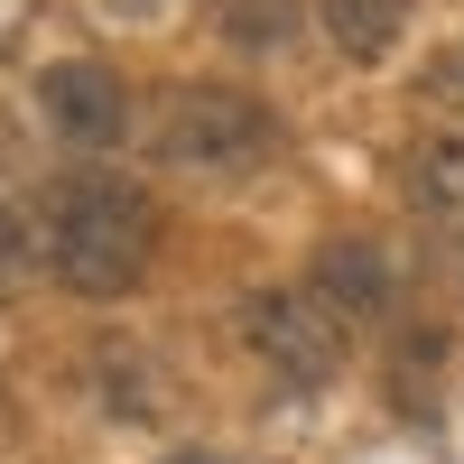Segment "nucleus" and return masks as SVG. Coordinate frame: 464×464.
Segmentation results:
<instances>
[{
  "instance_id": "nucleus-1",
  "label": "nucleus",
  "mask_w": 464,
  "mask_h": 464,
  "mask_svg": "<svg viewBox=\"0 0 464 464\" xmlns=\"http://www.w3.org/2000/svg\"><path fill=\"white\" fill-rule=\"evenodd\" d=\"M28 260L65 297H93V306L130 297L159 260V205L121 168H65V177H47V196L28 214Z\"/></svg>"
},
{
  "instance_id": "nucleus-2",
  "label": "nucleus",
  "mask_w": 464,
  "mask_h": 464,
  "mask_svg": "<svg viewBox=\"0 0 464 464\" xmlns=\"http://www.w3.org/2000/svg\"><path fill=\"white\" fill-rule=\"evenodd\" d=\"M149 149H159V168H186V177H260L279 149V121L242 84H177Z\"/></svg>"
},
{
  "instance_id": "nucleus-3",
  "label": "nucleus",
  "mask_w": 464,
  "mask_h": 464,
  "mask_svg": "<svg viewBox=\"0 0 464 464\" xmlns=\"http://www.w3.org/2000/svg\"><path fill=\"white\" fill-rule=\"evenodd\" d=\"M232 325H242V343L288 381V391H325V381L343 372V325L306 288H251L242 306H232Z\"/></svg>"
},
{
  "instance_id": "nucleus-4",
  "label": "nucleus",
  "mask_w": 464,
  "mask_h": 464,
  "mask_svg": "<svg viewBox=\"0 0 464 464\" xmlns=\"http://www.w3.org/2000/svg\"><path fill=\"white\" fill-rule=\"evenodd\" d=\"M37 111H47V130L65 149H111L130 130V84H121V65H102V56H65L37 74Z\"/></svg>"
},
{
  "instance_id": "nucleus-5",
  "label": "nucleus",
  "mask_w": 464,
  "mask_h": 464,
  "mask_svg": "<svg viewBox=\"0 0 464 464\" xmlns=\"http://www.w3.org/2000/svg\"><path fill=\"white\" fill-rule=\"evenodd\" d=\"M306 297H316L334 325H381L400 306V269H391V251H381L372 232H334V242H316V260H306Z\"/></svg>"
},
{
  "instance_id": "nucleus-6",
  "label": "nucleus",
  "mask_w": 464,
  "mask_h": 464,
  "mask_svg": "<svg viewBox=\"0 0 464 464\" xmlns=\"http://www.w3.org/2000/svg\"><path fill=\"white\" fill-rule=\"evenodd\" d=\"M409 10L418 0H325V37H334V56H353V65H381L409 37Z\"/></svg>"
},
{
  "instance_id": "nucleus-7",
  "label": "nucleus",
  "mask_w": 464,
  "mask_h": 464,
  "mask_svg": "<svg viewBox=\"0 0 464 464\" xmlns=\"http://www.w3.org/2000/svg\"><path fill=\"white\" fill-rule=\"evenodd\" d=\"M400 186H409L418 214L464 223V140H418L409 159H400Z\"/></svg>"
},
{
  "instance_id": "nucleus-8",
  "label": "nucleus",
  "mask_w": 464,
  "mask_h": 464,
  "mask_svg": "<svg viewBox=\"0 0 464 464\" xmlns=\"http://www.w3.org/2000/svg\"><path fill=\"white\" fill-rule=\"evenodd\" d=\"M297 19H306V0H214V37H223V47H242V56L288 47Z\"/></svg>"
},
{
  "instance_id": "nucleus-9",
  "label": "nucleus",
  "mask_w": 464,
  "mask_h": 464,
  "mask_svg": "<svg viewBox=\"0 0 464 464\" xmlns=\"http://www.w3.org/2000/svg\"><path fill=\"white\" fill-rule=\"evenodd\" d=\"M93 381H102V400L121 409V418H159V409H168V381L149 372L140 353H121V343H102V353H93Z\"/></svg>"
},
{
  "instance_id": "nucleus-10",
  "label": "nucleus",
  "mask_w": 464,
  "mask_h": 464,
  "mask_svg": "<svg viewBox=\"0 0 464 464\" xmlns=\"http://www.w3.org/2000/svg\"><path fill=\"white\" fill-rule=\"evenodd\" d=\"M418 93H428V102H446V111H464V37L428 56V74H418Z\"/></svg>"
},
{
  "instance_id": "nucleus-11",
  "label": "nucleus",
  "mask_w": 464,
  "mask_h": 464,
  "mask_svg": "<svg viewBox=\"0 0 464 464\" xmlns=\"http://www.w3.org/2000/svg\"><path fill=\"white\" fill-rule=\"evenodd\" d=\"M437 279H446L455 306H464V223H446V242H437Z\"/></svg>"
},
{
  "instance_id": "nucleus-12",
  "label": "nucleus",
  "mask_w": 464,
  "mask_h": 464,
  "mask_svg": "<svg viewBox=\"0 0 464 464\" xmlns=\"http://www.w3.org/2000/svg\"><path fill=\"white\" fill-rule=\"evenodd\" d=\"M19 269H28V232L0 214V297H10V279H19Z\"/></svg>"
},
{
  "instance_id": "nucleus-13",
  "label": "nucleus",
  "mask_w": 464,
  "mask_h": 464,
  "mask_svg": "<svg viewBox=\"0 0 464 464\" xmlns=\"http://www.w3.org/2000/svg\"><path fill=\"white\" fill-rule=\"evenodd\" d=\"M168 464H223V455H168Z\"/></svg>"
}]
</instances>
